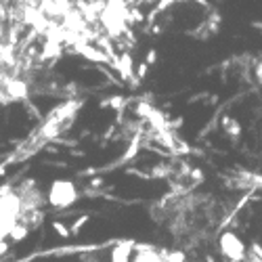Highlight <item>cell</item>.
<instances>
[{
  "label": "cell",
  "mask_w": 262,
  "mask_h": 262,
  "mask_svg": "<svg viewBox=\"0 0 262 262\" xmlns=\"http://www.w3.org/2000/svg\"><path fill=\"white\" fill-rule=\"evenodd\" d=\"M218 246H221V252H223L227 258H231V260H242L244 254H246L244 242H242V239H239L237 235H233V233H225V235L221 237V242H218Z\"/></svg>",
  "instance_id": "3"
},
{
  "label": "cell",
  "mask_w": 262,
  "mask_h": 262,
  "mask_svg": "<svg viewBox=\"0 0 262 262\" xmlns=\"http://www.w3.org/2000/svg\"><path fill=\"white\" fill-rule=\"evenodd\" d=\"M19 208H21V202L15 193L0 195V242L7 235H11V231L15 229L19 218Z\"/></svg>",
  "instance_id": "1"
},
{
  "label": "cell",
  "mask_w": 262,
  "mask_h": 262,
  "mask_svg": "<svg viewBox=\"0 0 262 262\" xmlns=\"http://www.w3.org/2000/svg\"><path fill=\"white\" fill-rule=\"evenodd\" d=\"M133 244H120L112 252V262H133Z\"/></svg>",
  "instance_id": "5"
},
{
  "label": "cell",
  "mask_w": 262,
  "mask_h": 262,
  "mask_svg": "<svg viewBox=\"0 0 262 262\" xmlns=\"http://www.w3.org/2000/svg\"><path fill=\"white\" fill-rule=\"evenodd\" d=\"M133 262H168V260H166V252H160V250L151 248V246H145V248H139Z\"/></svg>",
  "instance_id": "4"
},
{
  "label": "cell",
  "mask_w": 262,
  "mask_h": 262,
  "mask_svg": "<svg viewBox=\"0 0 262 262\" xmlns=\"http://www.w3.org/2000/svg\"><path fill=\"white\" fill-rule=\"evenodd\" d=\"M256 74H258V78H260V80H262V65H260V68H258V70H256Z\"/></svg>",
  "instance_id": "6"
},
{
  "label": "cell",
  "mask_w": 262,
  "mask_h": 262,
  "mask_svg": "<svg viewBox=\"0 0 262 262\" xmlns=\"http://www.w3.org/2000/svg\"><path fill=\"white\" fill-rule=\"evenodd\" d=\"M78 200V191L70 181H55L49 189V202L55 208H68Z\"/></svg>",
  "instance_id": "2"
}]
</instances>
